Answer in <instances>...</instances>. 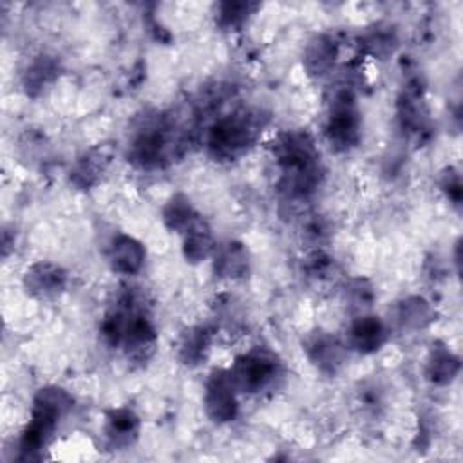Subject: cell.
<instances>
[{"instance_id": "1", "label": "cell", "mask_w": 463, "mask_h": 463, "mask_svg": "<svg viewBox=\"0 0 463 463\" xmlns=\"http://www.w3.org/2000/svg\"><path fill=\"white\" fill-rule=\"evenodd\" d=\"M279 170V190L286 199L302 201L317 192L324 177L320 152L306 130H286L271 145Z\"/></svg>"}, {"instance_id": "2", "label": "cell", "mask_w": 463, "mask_h": 463, "mask_svg": "<svg viewBox=\"0 0 463 463\" xmlns=\"http://www.w3.org/2000/svg\"><path fill=\"white\" fill-rule=\"evenodd\" d=\"M186 130L168 112L145 114L137 119L127 145L128 161L141 170H157L183 156Z\"/></svg>"}, {"instance_id": "3", "label": "cell", "mask_w": 463, "mask_h": 463, "mask_svg": "<svg viewBox=\"0 0 463 463\" xmlns=\"http://www.w3.org/2000/svg\"><path fill=\"white\" fill-rule=\"evenodd\" d=\"M269 123V114L259 107L232 110L212 123L206 134L208 154L215 161H235L248 154Z\"/></svg>"}, {"instance_id": "4", "label": "cell", "mask_w": 463, "mask_h": 463, "mask_svg": "<svg viewBox=\"0 0 463 463\" xmlns=\"http://www.w3.org/2000/svg\"><path fill=\"white\" fill-rule=\"evenodd\" d=\"M72 396L56 385H47L36 391L31 407V418L22 430L18 449L22 459H36L51 443L60 420L72 409Z\"/></svg>"}, {"instance_id": "5", "label": "cell", "mask_w": 463, "mask_h": 463, "mask_svg": "<svg viewBox=\"0 0 463 463\" xmlns=\"http://www.w3.org/2000/svg\"><path fill=\"white\" fill-rule=\"evenodd\" d=\"M119 297L125 302V324L119 349H123L127 360L134 365H145L157 347L156 326L145 309V302L134 291H123Z\"/></svg>"}, {"instance_id": "6", "label": "cell", "mask_w": 463, "mask_h": 463, "mask_svg": "<svg viewBox=\"0 0 463 463\" xmlns=\"http://www.w3.org/2000/svg\"><path fill=\"white\" fill-rule=\"evenodd\" d=\"M326 137L331 148L336 152H349L360 143L362 116L356 94L347 85L336 89L329 101L326 118Z\"/></svg>"}, {"instance_id": "7", "label": "cell", "mask_w": 463, "mask_h": 463, "mask_svg": "<svg viewBox=\"0 0 463 463\" xmlns=\"http://www.w3.org/2000/svg\"><path fill=\"white\" fill-rule=\"evenodd\" d=\"M228 374L237 392L255 394L275 383L280 376V362L275 353L259 345L239 354Z\"/></svg>"}, {"instance_id": "8", "label": "cell", "mask_w": 463, "mask_h": 463, "mask_svg": "<svg viewBox=\"0 0 463 463\" xmlns=\"http://www.w3.org/2000/svg\"><path fill=\"white\" fill-rule=\"evenodd\" d=\"M400 128L418 143L430 134L429 110L423 98V85L418 78L411 80L398 98Z\"/></svg>"}, {"instance_id": "9", "label": "cell", "mask_w": 463, "mask_h": 463, "mask_svg": "<svg viewBox=\"0 0 463 463\" xmlns=\"http://www.w3.org/2000/svg\"><path fill=\"white\" fill-rule=\"evenodd\" d=\"M204 411L215 423H228L237 418L239 402L228 369H213L204 385Z\"/></svg>"}, {"instance_id": "10", "label": "cell", "mask_w": 463, "mask_h": 463, "mask_svg": "<svg viewBox=\"0 0 463 463\" xmlns=\"http://www.w3.org/2000/svg\"><path fill=\"white\" fill-rule=\"evenodd\" d=\"M302 345L307 360L327 376H335L336 373H340L345 364L347 345L327 331H311L304 338Z\"/></svg>"}, {"instance_id": "11", "label": "cell", "mask_w": 463, "mask_h": 463, "mask_svg": "<svg viewBox=\"0 0 463 463\" xmlns=\"http://www.w3.org/2000/svg\"><path fill=\"white\" fill-rule=\"evenodd\" d=\"M22 282L33 298L52 300L67 289L69 275L60 264L38 260L25 269Z\"/></svg>"}, {"instance_id": "12", "label": "cell", "mask_w": 463, "mask_h": 463, "mask_svg": "<svg viewBox=\"0 0 463 463\" xmlns=\"http://www.w3.org/2000/svg\"><path fill=\"white\" fill-rule=\"evenodd\" d=\"M114 159V146L110 143L96 145L85 150L71 166L69 179L80 190H90L101 183Z\"/></svg>"}, {"instance_id": "13", "label": "cell", "mask_w": 463, "mask_h": 463, "mask_svg": "<svg viewBox=\"0 0 463 463\" xmlns=\"http://www.w3.org/2000/svg\"><path fill=\"white\" fill-rule=\"evenodd\" d=\"M387 342V327L380 317L362 313L347 327V347L360 354H373Z\"/></svg>"}, {"instance_id": "14", "label": "cell", "mask_w": 463, "mask_h": 463, "mask_svg": "<svg viewBox=\"0 0 463 463\" xmlns=\"http://www.w3.org/2000/svg\"><path fill=\"white\" fill-rule=\"evenodd\" d=\"M139 430H141V420L132 409L116 407L107 411L103 434L110 449L125 450L132 447L139 438Z\"/></svg>"}, {"instance_id": "15", "label": "cell", "mask_w": 463, "mask_h": 463, "mask_svg": "<svg viewBox=\"0 0 463 463\" xmlns=\"http://www.w3.org/2000/svg\"><path fill=\"white\" fill-rule=\"evenodd\" d=\"M338 58V43L331 34H315L302 56V65L307 76L311 78H322L335 67V61Z\"/></svg>"}, {"instance_id": "16", "label": "cell", "mask_w": 463, "mask_h": 463, "mask_svg": "<svg viewBox=\"0 0 463 463\" xmlns=\"http://www.w3.org/2000/svg\"><path fill=\"white\" fill-rule=\"evenodd\" d=\"M213 273L219 279L239 280L250 273V253L239 241H226L215 246Z\"/></svg>"}, {"instance_id": "17", "label": "cell", "mask_w": 463, "mask_h": 463, "mask_svg": "<svg viewBox=\"0 0 463 463\" xmlns=\"http://www.w3.org/2000/svg\"><path fill=\"white\" fill-rule=\"evenodd\" d=\"M145 246L125 233L114 235L109 246V262L116 273L136 275L145 264Z\"/></svg>"}, {"instance_id": "18", "label": "cell", "mask_w": 463, "mask_h": 463, "mask_svg": "<svg viewBox=\"0 0 463 463\" xmlns=\"http://www.w3.org/2000/svg\"><path fill=\"white\" fill-rule=\"evenodd\" d=\"M213 340V331L206 324H197L188 327L179 340L177 358L186 367H197L204 364L210 354Z\"/></svg>"}, {"instance_id": "19", "label": "cell", "mask_w": 463, "mask_h": 463, "mask_svg": "<svg viewBox=\"0 0 463 463\" xmlns=\"http://www.w3.org/2000/svg\"><path fill=\"white\" fill-rule=\"evenodd\" d=\"M60 74V61L54 56L40 54L25 67L22 74V87L27 96L38 98L45 92Z\"/></svg>"}, {"instance_id": "20", "label": "cell", "mask_w": 463, "mask_h": 463, "mask_svg": "<svg viewBox=\"0 0 463 463\" xmlns=\"http://www.w3.org/2000/svg\"><path fill=\"white\" fill-rule=\"evenodd\" d=\"M215 251V239L210 224L199 215L194 224L183 233V255L188 262L197 264L206 260Z\"/></svg>"}, {"instance_id": "21", "label": "cell", "mask_w": 463, "mask_h": 463, "mask_svg": "<svg viewBox=\"0 0 463 463\" xmlns=\"http://www.w3.org/2000/svg\"><path fill=\"white\" fill-rule=\"evenodd\" d=\"M461 362L459 356L454 354L445 345H436L430 349L425 362V378L432 385H449L459 374Z\"/></svg>"}, {"instance_id": "22", "label": "cell", "mask_w": 463, "mask_h": 463, "mask_svg": "<svg viewBox=\"0 0 463 463\" xmlns=\"http://www.w3.org/2000/svg\"><path fill=\"white\" fill-rule=\"evenodd\" d=\"M396 318L405 329H423L436 320V309L421 295H409L396 306Z\"/></svg>"}, {"instance_id": "23", "label": "cell", "mask_w": 463, "mask_h": 463, "mask_svg": "<svg viewBox=\"0 0 463 463\" xmlns=\"http://www.w3.org/2000/svg\"><path fill=\"white\" fill-rule=\"evenodd\" d=\"M163 222L170 232H177V233H184L194 221L199 217V213L195 212V208L192 206L190 199L184 194H174L166 204L163 206Z\"/></svg>"}, {"instance_id": "24", "label": "cell", "mask_w": 463, "mask_h": 463, "mask_svg": "<svg viewBox=\"0 0 463 463\" xmlns=\"http://www.w3.org/2000/svg\"><path fill=\"white\" fill-rule=\"evenodd\" d=\"M362 47L369 56H373L376 60H387L389 56L394 54V51L398 47L396 29L392 25H385V24L373 25L362 36Z\"/></svg>"}, {"instance_id": "25", "label": "cell", "mask_w": 463, "mask_h": 463, "mask_svg": "<svg viewBox=\"0 0 463 463\" xmlns=\"http://www.w3.org/2000/svg\"><path fill=\"white\" fill-rule=\"evenodd\" d=\"M257 9V2H221L217 5L215 22L224 31H235L242 27Z\"/></svg>"}, {"instance_id": "26", "label": "cell", "mask_w": 463, "mask_h": 463, "mask_svg": "<svg viewBox=\"0 0 463 463\" xmlns=\"http://www.w3.org/2000/svg\"><path fill=\"white\" fill-rule=\"evenodd\" d=\"M374 288L365 279H353L345 288V300L353 311H358L360 315L369 309L374 302Z\"/></svg>"}, {"instance_id": "27", "label": "cell", "mask_w": 463, "mask_h": 463, "mask_svg": "<svg viewBox=\"0 0 463 463\" xmlns=\"http://www.w3.org/2000/svg\"><path fill=\"white\" fill-rule=\"evenodd\" d=\"M304 271L307 273L309 279L315 280L329 279L331 273L335 271V260L326 251L315 250L304 259Z\"/></svg>"}, {"instance_id": "28", "label": "cell", "mask_w": 463, "mask_h": 463, "mask_svg": "<svg viewBox=\"0 0 463 463\" xmlns=\"http://www.w3.org/2000/svg\"><path fill=\"white\" fill-rule=\"evenodd\" d=\"M439 188L441 192L447 195V199L454 204L459 206L461 204V197H463V188H461V177L459 172L452 166L445 168L439 175Z\"/></svg>"}]
</instances>
